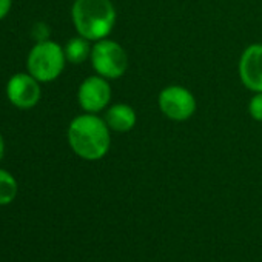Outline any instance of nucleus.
Masks as SVG:
<instances>
[{"instance_id":"nucleus-14","label":"nucleus","mask_w":262,"mask_h":262,"mask_svg":"<svg viewBox=\"0 0 262 262\" xmlns=\"http://www.w3.org/2000/svg\"><path fill=\"white\" fill-rule=\"evenodd\" d=\"M11 8V0H0V20H2Z\"/></svg>"},{"instance_id":"nucleus-9","label":"nucleus","mask_w":262,"mask_h":262,"mask_svg":"<svg viewBox=\"0 0 262 262\" xmlns=\"http://www.w3.org/2000/svg\"><path fill=\"white\" fill-rule=\"evenodd\" d=\"M105 122L110 129L117 131V133H128L138 122V114L133 106L126 103H114L105 113Z\"/></svg>"},{"instance_id":"nucleus-2","label":"nucleus","mask_w":262,"mask_h":262,"mask_svg":"<svg viewBox=\"0 0 262 262\" xmlns=\"http://www.w3.org/2000/svg\"><path fill=\"white\" fill-rule=\"evenodd\" d=\"M79 36L97 42L110 36L116 25V8L111 0H76L71 10Z\"/></svg>"},{"instance_id":"nucleus-3","label":"nucleus","mask_w":262,"mask_h":262,"mask_svg":"<svg viewBox=\"0 0 262 262\" xmlns=\"http://www.w3.org/2000/svg\"><path fill=\"white\" fill-rule=\"evenodd\" d=\"M65 51L51 40L39 42L28 56V71L39 82H51L60 76L65 68Z\"/></svg>"},{"instance_id":"nucleus-8","label":"nucleus","mask_w":262,"mask_h":262,"mask_svg":"<svg viewBox=\"0 0 262 262\" xmlns=\"http://www.w3.org/2000/svg\"><path fill=\"white\" fill-rule=\"evenodd\" d=\"M31 74H14L7 85V94L11 103L19 108L34 106L40 99V86Z\"/></svg>"},{"instance_id":"nucleus-11","label":"nucleus","mask_w":262,"mask_h":262,"mask_svg":"<svg viewBox=\"0 0 262 262\" xmlns=\"http://www.w3.org/2000/svg\"><path fill=\"white\" fill-rule=\"evenodd\" d=\"M17 194L16 179L5 170H0V205L10 204Z\"/></svg>"},{"instance_id":"nucleus-13","label":"nucleus","mask_w":262,"mask_h":262,"mask_svg":"<svg viewBox=\"0 0 262 262\" xmlns=\"http://www.w3.org/2000/svg\"><path fill=\"white\" fill-rule=\"evenodd\" d=\"M33 36L36 37L37 42H43V40H48L50 37V28L48 25L45 24H37L33 30Z\"/></svg>"},{"instance_id":"nucleus-4","label":"nucleus","mask_w":262,"mask_h":262,"mask_svg":"<svg viewBox=\"0 0 262 262\" xmlns=\"http://www.w3.org/2000/svg\"><path fill=\"white\" fill-rule=\"evenodd\" d=\"M91 63L94 71L105 79H119L128 67L125 50L111 39H100L91 50Z\"/></svg>"},{"instance_id":"nucleus-12","label":"nucleus","mask_w":262,"mask_h":262,"mask_svg":"<svg viewBox=\"0 0 262 262\" xmlns=\"http://www.w3.org/2000/svg\"><path fill=\"white\" fill-rule=\"evenodd\" d=\"M248 114L257 120L262 122V93H254V96L248 102Z\"/></svg>"},{"instance_id":"nucleus-15","label":"nucleus","mask_w":262,"mask_h":262,"mask_svg":"<svg viewBox=\"0 0 262 262\" xmlns=\"http://www.w3.org/2000/svg\"><path fill=\"white\" fill-rule=\"evenodd\" d=\"M4 150H5V144H4V138L0 135V159L4 158Z\"/></svg>"},{"instance_id":"nucleus-10","label":"nucleus","mask_w":262,"mask_h":262,"mask_svg":"<svg viewBox=\"0 0 262 262\" xmlns=\"http://www.w3.org/2000/svg\"><path fill=\"white\" fill-rule=\"evenodd\" d=\"M91 47H90V40L79 36V37H73L67 47H65V57L68 62L79 65L82 62H85L88 57H91Z\"/></svg>"},{"instance_id":"nucleus-7","label":"nucleus","mask_w":262,"mask_h":262,"mask_svg":"<svg viewBox=\"0 0 262 262\" xmlns=\"http://www.w3.org/2000/svg\"><path fill=\"white\" fill-rule=\"evenodd\" d=\"M239 77L245 88L262 93V43L247 47L239 60Z\"/></svg>"},{"instance_id":"nucleus-5","label":"nucleus","mask_w":262,"mask_h":262,"mask_svg":"<svg viewBox=\"0 0 262 262\" xmlns=\"http://www.w3.org/2000/svg\"><path fill=\"white\" fill-rule=\"evenodd\" d=\"M158 105L162 114L171 120L184 122L196 113V99L190 90L181 85L165 86L158 97Z\"/></svg>"},{"instance_id":"nucleus-1","label":"nucleus","mask_w":262,"mask_h":262,"mask_svg":"<svg viewBox=\"0 0 262 262\" xmlns=\"http://www.w3.org/2000/svg\"><path fill=\"white\" fill-rule=\"evenodd\" d=\"M110 126L105 119L86 113L73 119L68 128V142L73 151L86 161L102 159L111 147Z\"/></svg>"},{"instance_id":"nucleus-6","label":"nucleus","mask_w":262,"mask_h":262,"mask_svg":"<svg viewBox=\"0 0 262 262\" xmlns=\"http://www.w3.org/2000/svg\"><path fill=\"white\" fill-rule=\"evenodd\" d=\"M79 105L86 113H100L110 105L111 100V86L108 79L102 76H90L86 77L77 91Z\"/></svg>"}]
</instances>
